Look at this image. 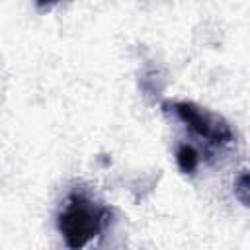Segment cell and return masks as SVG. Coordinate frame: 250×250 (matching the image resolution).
Returning <instances> with one entry per match:
<instances>
[{
	"label": "cell",
	"instance_id": "4",
	"mask_svg": "<svg viewBox=\"0 0 250 250\" xmlns=\"http://www.w3.org/2000/svg\"><path fill=\"white\" fill-rule=\"evenodd\" d=\"M234 191H236L238 199H240L244 205H248V174H246V172H242L240 178L236 180V184H234Z\"/></svg>",
	"mask_w": 250,
	"mask_h": 250
},
{
	"label": "cell",
	"instance_id": "1",
	"mask_svg": "<svg viewBox=\"0 0 250 250\" xmlns=\"http://www.w3.org/2000/svg\"><path fill=\"white\" fill-rule=\"evenodd\" d=\"M57 223L68 248H84L107 223V209L84 193H70Z\"/></svg>",
	"mask_w": 250,
	"mask_h": 250
},
{
	"label": "cell",
	"instance_id": "2",
	"mask_svg": "<svg viewBox=\"0 0 250 250\" xmlns=\"http://www.w3.org/2000/svg\"><path fill=\"white\" fill-rule=\"evenodd\" d=\"M172 109L201 139H207L213 145H229L232 141V131L229 123L223 117L211 113L209 109H203L191 102H174Z\"/></svg>",
	"mask_w": 250,
	"mask_h": 250
},
{
	"label": "cell",
	"instance_id": "3",
	"mask_svg": "<svg viewBox=\"0 0 250 250\" xmlns=\"http://www.w3.org/2000/svg\"><path fill=\"white\" fill-rule=\"evenodd\" d=\"M176 162H178V166H180V170L184 174H191L197 168V164H199V156H197L193 146L182 145L178 148V152H176Z\"/></svg>",
	"mask_w": 250,
	"mask_h": 250
},
{
	"label": "cell",
	"instance_id": "5",
	"mask_svg": "<svg viewBox=\"0 0 250 250\" xmlns=\"http://www.w3.org/2000/svg\"><path fill=\"white\" fill-rule=\"evenodd\" d=\"M59 2H62V0H35V4H37L39 10H49L55 4H59Z\"/></svg>",
	"mask_w": 250,
	"mask_h": 250
}]
</instances>
